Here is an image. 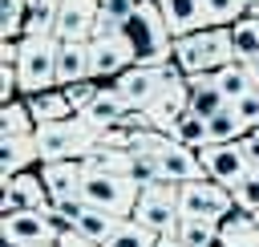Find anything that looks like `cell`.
Here are the masks:
<instances>
[{"label": "cell", "instance_id": "1", "mask_svg": "<svg viewBox=\"0 0 259 247\" xmlns=\"http://www.w3.org/2000/svg\"><path fill=\"white\" fill-rule=\"evenodd\" d=\"M134 57V65H146V69H158L166 61H174V36L166 28V16L158 8V0H142L134 8V16L121 20V32H117Z\"/></svg>", "mask_w": 259, "mask_h": 247}, {"label": "cell", "instance_id": "2", "mask_svg": "<svg viewBox=\"0 0 259 247\" xmlns=\"http://www.w3.org/2000/svg\"><path fill=\"white\" fill-rule=\"evenodd\" d=\"M101 142V130H93L85 117H69V121H53V126H36V150H40V166L45 162H85Z\"/></svg>", "mask_w": 259, "mask_h": 247}, {"label": "cell", "instance_id": "3", "mask_svg": "<svg viewBox=\"0 0 259 247\" xmlns=\"http://www.w3.org/2000/svg\"><path fill=\"white\" fill-rule=\"evenodd\" d=\"M174 61L186 77H202V73H219L223 65L235 61V45H231V28H202L190 36L174 40Z\"/></svg>", "mask_w": 259, "mask_h": 247}, {"label": "cell", "instance_id": "4", "mask_svg": "<svg viewBox=\"0 0 259 247\" xmlns=\"http://www.w3.org/2000/svg\"><path fill=\"white\" fill-rule=\"evenodd\" d=\"M16 77H20V97L57 89V40L53 36H24L20 57H16Z\"/></svg>", "mask_w": 259, "mask_h": 247}, {"label": "cell", "instance_id": "5", "mask_svg": "<svg viewBox=\"0 0 259 247\" xmlns=\"http://www.w3.org/2000/svg\"><path fill=\"white\" fill-rule=\"evenodd\" d=\"M81 198H85L93 211H105V215H117V219H134V207H138V186H134L130 178H121V174L85 170Z\"/></svg>", "mask_w": 259, "mask_h": 247}, {"label": "cell", "instance_id": "6", "mask_svg": "<svg viewBox=\"0 0 259 247\" xmlns=\"http://www.w3.org/2000/svg\"><path fill=\"white\" fill-rule=\"evenodd\" d=\"M178 211L182 219H202V223H223L231 219L239 207H235V194L210 178H198V182H186L178 186Z\"/></svg>", "mask_w": 259, "mask_h": 247}, {"label": "cell", "instance_id": "7", "mask_svg": "<svg viewBox=\"0 0 259 247\" xmlns=\"http://www.w3.org/2000/svg\"><path fill=\"white\" fill-rule=\"evenodd\" d=\"M134 223L146 227V231H154L158 239H162V235H174L178 223H182V211H178V186H174V182H158V186L138 190Z\"/></svg>", "mask_w": 259, "mask_h": 247}, {"label": "cell", "instance_id": "8", "mask_svg": "<svg viewBox=\"0 0 259 247\" xmlns=\"http://www.w3.org/2000/svg\"><path fill=\"white\" fill-rule=\"evenodd\" d=\"M198 158H202L206 178L219 182V186H227V190H235V186L251 174V162H247V154H243L239 142H227V146H202Z\"/></svg>", "mask_w": 259, "mask_h": 247}, {"label": "cell", "instance_id": "9", "mask_svg": "<svg viewBox=\"0 0 259 247\" xmlns=\"http://www.w3.org/2000/svg\"><path fill=\"white\" fill-rule=\"evenodd\" d=\"M97 16H101V0H61L53 40L57 45H89Z\"/></svg>", "mask_w": 259, "mask_h": 247}, {"label": "cell", "instance_id": "10", "mask_svg": "<svg viewBox=\"0 0 259 247\" xmlns=\"http://www.w3.org/2000/svg\"><path fill=\"white\" fill-rule=\"evenodd\" d=\"M0 239L4 247H36V243H57L45 211H16L0 215Z\"/></svg>", "mask_w": 259, "mask_h": 247}, {"label": "cell", "instance_id": "11", "mask_svg": "<svg viewBox=\"0 0 259 247\" xmlns=\"http://www.w3.org/2000/svg\"><path fill=\"white\" fill-rule=\"evenodd\" d=\"M154 158H158V166H162V178H166V182H174V186H186V182L206 178L198 150H190V146H182V142H174V138H166V142H162V150H158Z\"/></svg>", "mask_w": 259, "mask_h": 247}, {"label": "cell", "instance_id": "12", "mask_svg": "<svg viewBox=\"0 0 259 247\" xmlns=\"http://www.w3.org/2000/svg\"><path fill=\"white\" fill-rule=\"evenodd\" d=\"M113 85L121 89V97L130 101V109H142V113H146V109L158 101V93H162V77H158V69H146V65H130Z\"/></svg>", "mask_w": 259, "mask_h": 247}, {"label": "cell", "instance_id": "13", "mask_svg": "<svg viewBox=\"0 0 259 247\" xmlns=\"http://www.w3.org/2000/svg\"><path fill=\"white\" fill-rule=\"evenodd\" d=\"M130 113H134V109H130V101L121 97V89H117V85H101V89L93 93V101H89L77 117H85L93 130H109V126H121Z\"/></svg>", "mask_w": 259, "mask_h": 247}, {"label": "cell", "instance_id": "14", "mask_svg": "<svg viewBox=\"0 0 259 247\" xmlns=\"http://www.w3.org/2000/svg\"><path fill=\"white\" fill-rule=\"evenodd\" d=\"M32 166H40L36 134H0V178H16Z\"/></svg>", "mask_w": 259, "mask_h": 247}, {"label": "cell", "instance_id": "15", "mask_svg": "<svg viewBox=\"0 0 259 247\" xmlns=\"http://www.w3.org/2000/svg\"><path fill=\"white\" fill-rule=\"evenodd\" d=\"M40 178H45V190H49L53 207H61V202H69V198H81L85 162H45V166H40Z\"/></svg>", "mask_w": 259, "mask_h": 247}, {"label": "cell", "instance_id": "16", "mask_svg": "<svg viewBox=\"0 0 259 247\" xmlns=\"http://www.w3.org/2000/svg\"><path fill=\"white\" fill-rule=\"evenodd\" d=\"M89 61H93V81H105L109 77V85L134 65V57H130V49H125V40L121 36H109V40H89Z\"/></svg>", "mask_w": 259, "mask_h": 247}, {"label": "cell", "instance_id": "17", "mask_svg": "<svg viewBox=\"0 0 259 247\" xmlns=\"http://www.w3.org/2000/svg\"><path fill=\"white\" fill-rule=\"evenodd\" d=\"M158 8H162V16H166V28H170L174 40L210 28V20H206V4H202V0H158Z\"/></svg>", "mask_w": 259, "mask_h": 247}, {"label": "cell", "instance_id": "18", "mask_svg": "<svg viewBox=\"0 0 259 247\" xmlns=\"http://www.w3.org/2000/svg\"><path fill=\"white\" fill-rule=\"evenodd\" d=\"M93 81V61H89V45H57V89Z\"/></svg>", "mask_w": 259, "mask_h": 247}, {"label": "cell", "instance_id": "19", "mask_svg": "<svg viewBox=\"0 0 259 247\" xmlns=\"http://www.w3.org/2000/svg\"><path fill=\"white\" fill-rule=\"evenodd\" d=\"M24 101H28V113H32L36 126H53V121L77 117V109H73V101H69L65 89H45V93H32V97H24Z\"/></svg>", "mask_w": 259, "mask_h": 247}, {"label": "cell", "instance_id": "20", "mask_svg": "<svg viewBox=\"0 0 259 247\" xmlns=\"http://www.w3.org/2000/svg\"><path fill=\"white\" fill-rule=\"evenodd\" d=\"M190 81V113L194 117H202V121H210L214 113H223L231 101L223 97V89L214 85V73H202V77H186Z\"/></svg>", "mask_w": 259, "mask_h": 247}, {"label": "cell", "instance_id": "21", "mask_svg": "<svg viewBox=\"0 0 259 247\" xmlns=\"http://www.w3.org/2000/svg\"><path fill=\"white\" fill-rule=\"evenodd\" d=\"M0 182H12V190H16V198H20V211H49V207H53L40 170H24V174H16V178H0Z\"/></svg>", "mask_w": 259, "mask_h": 247}, {"label": "cell", "instance_id": "22", "mask_svg": "<svg viewBox=\"0 0 259 247\" xmlns=\"http://www.w3.org/2000/svg\"><path fill=\"white\" fill-rule=\"evenodd\" d=\"M219 247H259V227L251 215L235 211L231 219L219 223Z\"/></svg>", "mask_w": 259, "mask_h": 247}, {"label": "cell", "instance_id": "23", "mask_svg": "<svg viewBox=\"0 0 259 247\" xmlns=\"http://www.w3.org/2000/svg\"><path fill=\"white\" fill-rule=\"evenodd\" d=\"M214 85L223 89V97L235 105L239 97H247V93H255V77H251V69L243 65V61H231V65H223L219 73H214Z\"/></svg>", "mask_w": 259, "mask_h": 247}, {"label": "cell", "instance_id": "24", "mask_svg": "<svg viewBox=\"0 0 259 247\" xmlns=\"http://www.w3.org/2000/svg\"><path fill=\"white\" fill-rule=\"evenodd\" d=\"M206 126H210V146H227V142H243V138L251 134V130L243 126V117L235 113V105H227L223 113H214V117H210Z\"/></svg>", "mask_w": 259, "mask_h": 247}, {"label": "cell", "instance_id": "25", "mask_svg": "<svg viewBox=\"0 0 259 247\" xmlns=\"http://www.w3.org/2000/svg\"><path fill=\"white\" fill-rule=\"evenodd\" d=\"M121 223H125V219H117V215H105V211H93V207H89V211L77 219V231H81L93 247H101V243H105Z\"/></svg>", "mask_w": 259, "mask_h": 247}, {"label": "cell", "instance_id": "26", "mask_svg": "<svg viewBox=\"0 0 259 247\" xmlns=\"http://www.w3.org/2000/svg\"><path fill=\"white\" fill-rule=\"evenodd\" d=\"M231 45H235V61H255L259 57V20L243 16L239 24H231Z\"/></svg>", "mask_w": 259, "mask_h": 247}, {"label": "cell", "instance_id": "27", "mask_svg": "<svg viewBox=\"0 0 259 247\" xmlns=\"http://www.w3.org/2000/svg\"><path fill=\"white\" fill-rule=\"evenodd\" d=\"M174 239L182 247H219V223H202V219H182Z\"/></svg>", "mask_w": 259, "mask_h": 247}, {"label": "cell", "instance_id": "28", "mask_svg": "<svg viewBox=\"0 0 259 247\" xmlns=\"http://www.w3.org/2000/svg\"><path fill=\"white\" fill-rule=\"evenodd\" d=\"M28 4L24 0H0V40H24Z\"/></svg>", "mask_w": 259, "mask_h": 247}, {"label": "cell", "instance_id": "29", "mask_svg": "<svg viewBox=\"0 0 259 247\" xmlns=\"http://www.w3.org/2000/svg\"><path fill=\"white\" fill-rule=\"evenodd\" d=\"M130 166H134V158L125 154V150H109V146H97L89 158H85V170H101V174H130Z\"/></svg>", "mask_w": 259, "mask_h": 247}, {"label": "cell", "instance_id": "30", "mask_svg": "<svg viewBox=\"0 0 259 247\" xmlns=\"http://www.w3.org/2000/svg\"><path fill=\"white\" fill-rule=\"evenodd\" d=\"M0 134H36V121L28 113V101H8L0 105Z\"/></svg>", "mask_w": 259, "mask_h": 247}, {"label": "cell", "instance_id": "31", "mask_svg": "<svg viewBox=\"0 0 259 247\" xmlns=\"http://www.w3.org/2000/svg\"><path fill=\"white\" fill-rule=\"evenodd\" d=\"M101 247H158V235L154 231H146V227H138L134 219H125Z\"/></svg>", "mask_w": 259, "mask_h": 247}, {"label": "cell", "instance_id": "32", "mask_svg": "<svg viewBox=\"0 0 259 247\" xmlns=\"http://www.w3.org/2000/svg\"><path fill=\"white\" fill-rule=\"evenodd\" d=\"M57 32V4L53 0H36L28 8V24H24V36H53Z\"/></svg>", "mask_w": 259, "mask_h": 247}, {"label": "cell", "instance_id": "33", "mask_svg": "<svg viewBox=\"0 0 259 247\" xmlns=\"http://www.w3.org/2000/svg\"><path fill=\"white\" fill-rule=\"evenodd\" d=\"M202 4H206L210 28H231V24H239L247 16V4L243 0H202Z\"/></svg>", "mask_w": 259, "mask_h": 247}, {"label": "cell", "instance_id": "34", "mask_svg": "<svg viewBox=\"0 0 259 247\" xmlns=\"http://www.w3.org/2000/svg\"><path fill=\"white\" fill-rule=\"evenodd\" d=\"M174 142H182V146H190V150H202V146H210V126H206L202 117L186 113V117L178 121V130H174Z\"/></svg>", "mask_w": 259, "mask_h": 247}, {"label": "cell", "instance_id": "35", "mask_svg": "<svg viewBox=\"0 0 259 247\" xmlns=\"http://www.w3.org/2000/svg\"><path fill=\"white\" fill-rule=\"evenodd\" d=\"M231 194H235V207H239L243 215H251V219H255V215H259V170H251V174H247Z\"/></svg>", "mask_w": 259, "mask_h": 247}, {"label": "cell", "instance_id": "36", "mask_svg": "<svg viewBox=\"0 0 259 247\" xmlns=\"http://www.w3.org/2000/svg\"><path fill=\"white\" fill-rule=\"evenodd\" d=\"M125 178H130L138 190L166 182V178H162V166H158V158H134V166H130V174H125Z\"/></svg>", "mask_w": 259, "mask_h": 247}, {"label": "cell", "instance_id": "37", "mask_svg": "<svg viewBox=\"0 0 259 247\" xmlns=\"http://www.w3.org/2000/svg\"><path fill=\"white\" fill-rule=\"evenodd\" d=\"M8 101H20V77H16V65H0V105Z\"/></svg>", "mask_w": 259, "mask_h": 247}, {"label": "cell", "instance_id": "38", "mask_svg": "<svg viewBox=\"0 0 259 247\" xmlns=\"http://www.w3.org/2000/svg\"><path fill=\"white\" fill-rule=\"evenodd\" d=\"M235 113L243 117L247 130H255V126H259V89L247 93V97H239V101H235Z\"/></svg>", "mask_w": 259, "mask_h": 247}, {"label": "cell", "instance_id": "39", "mask_svg": "<svg viewBox=\"0 0 259 247\" xmlns=\"http://www.w3.org/2000/svg\"><path fill=\"white\" fill-rule=\"evenodd\" d=\"M97 89H101V81H81V85H69L65 93H69V101H73V109L81 113V109H85V105L93 101V93H97Z\"/></svg>", "mask_w": 259, "mask_h": 247}, {"label": "cell", "instance_id": "40", "mask_svg": "<svg viewBox=\"0 0 259 247\" xmlns=\"http://www.w3.org/2000/svg\"><path fill=\"white\" fill-rule=\"evenodd\" d=\"M138 4H142V0H101V12H105V16H113V20L121 24L125 16H134V8H138Z\"/></svg>", "mask_w": 259, "mask_h": 247}, {"label": "cell", "instance_id": "41", "mask_svg": "<svg viewBox=\"0 0 259 247\" xmlns=\"http://www.w3.org/2000/svg\"><path fill=\"white\" fill-rule=\"evenodd\" d=\"M239 146H243V154H247V162H251V170H259V134L251 130V134H247V138H243Z\"/></svg>", "mask_w": 259, "mask_h": 247}, {"label": "cell", "instance_id": "42", "mask_svg": "<svg viewBox=\"0 0 259 247\" xmlns=\"http://www.w3.org/2000/svg\"><path fill=\"white\" fill-rule=\"evenodd\" d=\"M20 57V40H0V65H16Z\"/></svg>", "mask_w": 259, "mask_h": 247}, {"label": "cell", "instance_id": "43", "mask_svg": "<svg viewBox=\"0 0 259 247\" xmlns=\"http://www.w3.org/2000/svg\"><path fill=\"white\" fill-rule=\"evenodd\" d=\"M57 247H93V243H89L81 231H69V235H61V239H57Z\"/></svg>", "mask_w": 259, "mask_h": 247}, {"label": "cell", "instance_id": "44", "mask_svg": "<svg viewBox=\"0 0 259 247\" xmlns=\"http://www.w3.org/2000/svg\"><path fill=\"white\" fill-rule=\"evenodd\" d=\"M247 69H251V77H255V89H259V57H255V61H247Z\"/></svg>", "mask_w": 259, "mask_h": 247}, {"label": "cell", "instance_id": "45", "mask_svg": "<svg viewBox=\"0 0 259 247\" xmlns=\"http://www.w3.org/2000/svg\"><path fill=\"white\" fill-rule=\"evenodd\" d=\"M158 247H182V243H178L174 235H162V239H158Z\"/></svg>", "mask_w": 259, "mask_h": 247}, {"label": "cell", "instance_id": "46", "mask_svg": "<svg viewBox=\"0 0 259 247\" xmlns=\"http://www.w3.org/2000/svg\"><path fill=\"white\" fill-rule=\"evenodd\" d=\"M36 247H57V243H36Z\"/></svg>", "mask_w": 259, "mask_h": 247}, {"label": "cell", "instance_id": "47", "mask_svg": "<svg viewBox=\"0 0 259 247\" xmlns=\"http://www.w3.org/2000/svg\"><path fill=\"white\" fill-rule=\"evenodd\" d=\"M24 4H28V8H32V4H36V0H24Z\"/></svg>", "mask_w": 259, "mask_h": 247}, {"label": "cell", "instance_id": "48", "mask_svg": "<svg viewBox=\"0 0 259 247\" xmlns=\"http://www.w3.org/2000/svg\"><path fill=\"white\" fill-rule=\"evenodd\" d=\"M255 227H259V215H255Z\"/></svg>", "mask_w": 259, "mask_h": 247}, {"label": "cell", "instance_id": "49", "mask_svg": "<svg viewBox=\"0 0 259 247\" xmlns=\"http://www.w3.org/2000/svg\"><path fill=\"white\" fill-rule=\"evenodd\" d=\"M255 134H259V126H255Z\"/></svg>", "mask_w": 259, "mask_h": 247}]
</instances>
